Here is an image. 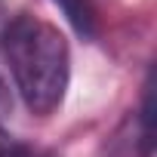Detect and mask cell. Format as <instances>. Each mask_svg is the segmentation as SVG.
Returning a JSON list of instances; mask_svg holds the SVG:
<instances>
[{"label": "cell", "instance_id": "6da1fadb", "mask_svg": "<svg viewBox=\"0 0 157 157\" xmlns=\"http://www.w3.org/2000/svg\"><path fill=\"white\" fill-rule=\"evenodd\" d=\"M0 43L25 105L34 114H52L71 80V49L65 34L37 16H16Z\"/></svg>", "mask_w": 157, "mask_h": 157}, {"label": "cell", "instance_id": "7a4b0ae2", "mask_svg": "<svg viewBox=\"0 0 157 157\" xmlns=\"http://www.w3.org/2000/svg\"><path fill=\"white\" fill-rule=\"evenodd\" d=\"M56 3L62 6L65 19L71 22V28L80 37H86V40L96 37V16H93V10H90L86 0H56Z\"/></svg>", "mask_w": 157, "mask_h": 157}, {"label": "cell", "instance_id": "3957f363", "mask_svg": "<svg viewBox=\"0 0 157 157\" xmlns=\"http://www.w3.org/2000/svg\"><path fill=\"white\" fill-rule=\"evenodd\" d=\"M139 123H142V154L151 157V148H154V86H151V74L145 80V93H142V114H139Z\"/></svg>", "mask_w": 157, "mask_h": 157}, {"label": "cell", "instance_id": "277c9868", "mask_svg": "<svg viewBox=\"0 0 157 157\" xmlns=\"http://www.w3.org/2000/svg\"><path fill=\"white\" fill-rule=\"evenodd\" d=\"M0 157H43V154H40V151H34L31 145H25V142L13 139L3 126H0Z\"/></svg>", "mask_w": 157, "mask_h": 157}, {"label": "cell", "instance_id": "5b68a950", "mask_svg": "<svg viewBox=\"0 0 157 157\" xmlns=\"http://www.w3.org/2000/svg\"><path fill=\"white\" fill-rule=\"evenodd\" d=\"M10 111H13V96H10V86L3 80V74H0V120H3Z\"/></svg>", "mask_w": 157, "mask_h": 157}, {"label": "cell", "instance_id": "8992f818", "mask_svg": "<svg viewBox=\"0 0 157 157\" xmlns=\"http://www.w3.org/2000/svg\"><path fill=\"white\" fill-rule=\"evenodd\" d=\"M6 25H10V13H6V3L0 0V40H3V34H6Z\"/></svg>", "mask_w": 157, "mask_h": 157}]
</instances>
